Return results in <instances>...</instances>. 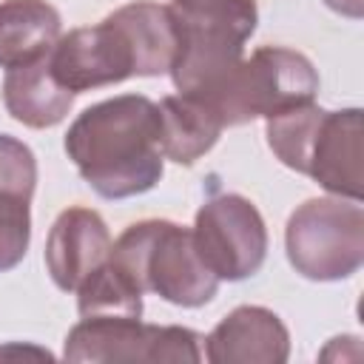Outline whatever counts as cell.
I'll list each match as a JSON object with an SVG mask.
<instances>
[{"instance_id":"15","label":"cell","mask_w":364,"mask_h":364,"mask_svg":"<svg viewBox=\"0 0 364 364\" xmlns=\"http://www.w3.org/2000/svg\"><path fill=\"white\" fill-rule=\"evenodd\" d=\"M74 293L80 318H142V290L111 256Z\"/></svg>"},{"instance_id":"17","label":"cell","mask_w":364,"mask_h":364,"mask_svg":"<svg viewBox=\"0 0 364 364\" xmlns=\"http://www.w3.org/2000/svg\"><path fill=\"white\" fill-rule=\"evenodd\" d=\"M34 185H37L34 151L23 139H17L11 134H0V191L20 193V196L31 199Z\"/></svg>"},{"instance_id":"13","label":"cell","mask_w":364,"mask_h":364,"mask_svg":"<svg viewBox=\"0 0 364 364\" xmlns=\"http://www.w3.org/2000/svg\"><path fill=\"white\" fill-rule=\"evenodd\" d=\"M63 17L46 0H3L0 3V68L28 65L51 54L60 40Z\"/></svg>"},{"instance_id":"6","label":"cell","mask_w":364,"mask_h":364,"mask_svg":"<svg viewBox=\"0 0 364 364\" xmlns=\"http://www.w3.org/2000/svg\"><path fill=\"white\" fill-rule=\"evenodd\" d=\"M316 94L318 71L301 51L262 46L247 60H242L213 94L202 97V102L216 114L222 128H233L259 117L267 119L301 102H313Z\"/></svg>"},{"instance_id":"4","label":"cell","mask_w":364,"mask_h":364,"mask_svg":"<svg viewBox=\"0 0 364 364\" xmlns=\"http://www.w3.org/2000/svg\"><path fill=\"white\" fill-rule=\"evenodd\" d=\"M176 54L171 80L179 94H213L245 60V43L256 31V0H171Z\"/></svg>"},{"instance_id":"9","label":"cell","mask_w":364,"mask_h":364,"mask_svg":"<svg viewBox=\"0 0 364 364\" xmlns=\"http://www.w3.org/2000/svg\"><path fill=\"white\" fill-rule=\"evenodd\" d=\"M193 242L219 282L259 273L267 256V228L259 208L242 193H213L196 210Z\"/></svg>"},{"instance_id":"1","label":"cell","mask_w":364,"mask_h":364,"mask_svg":"<svg viewBox=\"0 0 364 364\" xmlns=\"http://www.w3.org/2000/svg\"><path fill=\"white\" fill-rule=\"evenodd\" d=\"M65 154L102 199L148 193L165 165L159 105L145 94H119L88 105L65 134Z\"/></svg>"},{"instance_id":"12","label":"cell","mask_w":364,"mask_h":364,"mask_svg":"<svg viewBox=\"0 0 364 364\" xmlns=\"http://www.w3.org/2000/svg\"><path fill=\"white\" fill-rule=\"evenodd\" d=\"M3 105L17 122L28 128H51L68 117L74 105V94L54 77L46 54L28 65H17L6 71Z\"/></svg>"},{"instance_id":"16","label":"cell","mask_w":364,"mask_h":364,"mask_svg":"<svg viewBox=\"0 0 364 364\" xmlns=\"http://www.w3.org/2000/svg\"><path fill=\"white\" fill-rule=\"evenodd\" d=\"M31 242V199L0 191V273L17 267Z\"/></svg>"},{"instance_id":"7","label":"cell","mask_w":364,"mask_h":364,"mask_svg":"<svg viewBox=\"0 0 364 364\" xmlns=\"http://www.w3.org/2000/svg\"><path fill=\"white\" fill-rule=\"evenodd\" d=\"M293 270L310 282H341L364 264V210L355 199L316 196L301 202L284 228Z\"/></svg>"},{"instance_id":"18","label":"cell","mask_w":364,"mask_h":364,"mask_svg":"<svg viewBox=\"0 0 364 364\" xmlns=\"http://www.w3.org/2000/svg\"><path fill=\"white\" fill-rule=\"evenodd\" d=\"M324 3L350 20H361V14H364V0H324Z\"/></svg>"},{"instance_id":"2","label":"cell","mask_w":364,"mask_h":364,"mask_svg":"<svg viewBox=\"0 0 364 364\" xmlns=\"http://www.w3.org/2000/svg\"><path fill=\"white\" fill-rule=\"evenodd\" d=\"M173 54L176 31L168 6L134 0L97 26L60 34L48 63L54 77L71 94H80L128 77H159L171 71Z\"/></svg>"},{"instance_id":"3","label":"cell","mask_w":364,"mask_h":364,"mask_svg":"<svg viewBox=\"0 0 364 364\" xmlns=\"http://www.w3.org/2000/svg\"><path fill=\"white\" fill-rule=\"evenodd\" d=\"M264 136L276 159L327 193L355 199L364 196V125L361 108L327 111L316 102H301L267 117Z\"/></svg>"},{"instance_id":"8","label":"cell","mask_w":364,"mask_h":364,"mask_svg":"<svg viewBox=\"0 0 364 364\" xmlns=\"http://www.w3.org/2000/svg\"><path fill=\"white\" fill-rule=\"evenodd\" d=\"M63 358L74 364H196L202 361V336L191 327H159L142 318H80L65 336Z\"/></svg>"},{"instance_id":"10","label":"cell","mask_w":364,"mask_h":364,"mask_svg":"<svg viewBox=\"0 0 364 364\" xmlns=\"http://www.w3.org/2000/svg\"><path fill=\"white\" fill-rule=\"evenodd\" d=\"M205 358L210 364H284L290 358V333L273 310L242 304L208 333Z\"/></svg>"},{"instance_id":"11","label":"cell","mask_w":364,"mask_h":364,"mask_svg":"<svg viewBox=\"0 0 364 364\" xmlns=\"http://www.w3.org/2000/svg\"><path fill=\"white\" fill-rule=\"evenodd\" d=\"M111 253V233L105 219L91 208H65L46 239V267L51 282L74 293L80 282L100 267Z\"/></svg>"},{"instance_id":"5","label":"cell","mask_w":364,"mask_h":364,"mask_svg":"<svg viewBox=\"0 0 364 364\" xmlns=\"http://www.w3.org/2000/svg\"><path fill=\"white\" fill-rule=\"evenodd\" d=\"M142 293H156L176 307H202L216 290L219 279L196 250L193 230L171 219H142L111 242L108 253Z\"/></svg>"},{"instance_id":"14","label":"cell","mask_w":364,"mask_h":364,"mask_svg":"<svg viewBox=\"0 0 364 364\" xmlns=\"http://www.w3.org/2000/svg\"><path fill=\"white\" fill-rule=\"evenodd\" d=\"M156 105H159V142L165 159H173L176 165H193L216 145L222 134V122L202 100L188 94H171Z\"/></svg>"}]
</instances>
